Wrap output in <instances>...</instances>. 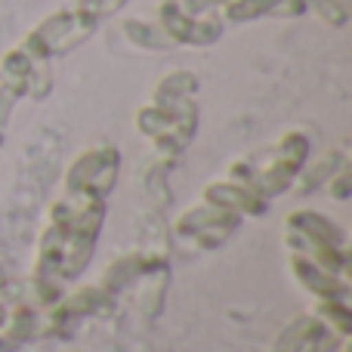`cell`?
<instances>
[{
    "instance_id": "obj_1",
    "label": "cell",
    "mask_w": 352,
    "mask_h": 352,
    "mask_svg": "<svg viewBox=\"0 0 352 352\" xmlns=\"http://www.w3.org/2000/svg\"><path fill=\"white\" fill-rule=\"evenodd\" d=\"M118 152L93 148L80 155L65 176V195L53 207V223L41 241L37 256V287L43 294L59 291L90 260L93 241L105 219V192L115 186Z\"/></svg>"
}]
</instances>
